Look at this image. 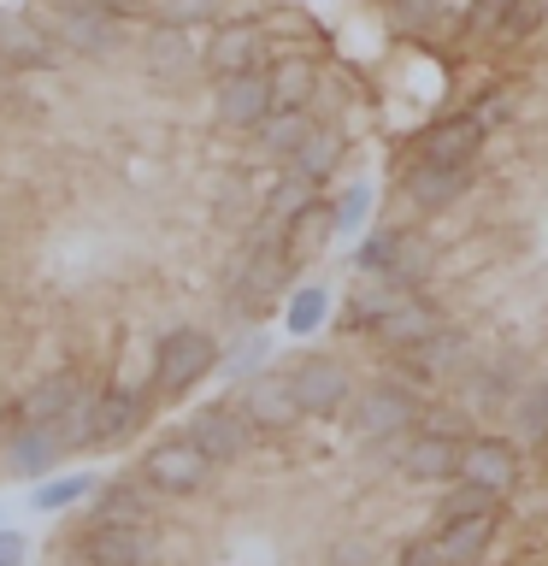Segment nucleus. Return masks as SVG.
Listing matches in <instances>:
<instances>
[{"mask_svg":"<svg viewBox=\"0 0 548 566\" xmlns=\"http://www.w3.org/2000/svg\"><path fill=\"white\" fill-rule=\"evenodd\" d=\"M219 366V343H212V331L201 325H177L159 336L154 348V384L166 389V396H183L194 378H207V371Z\"/></svg>","mask_w":548,"mask_h":566,"instance_id":"nucleus-1","label":"nucleus"},{"mask_svg":"<svg viewBox=\"0 0 548 566\" xmlns=\"http://www.w3.org/2000/svg\"><path fill=\"white\" fill-rule=\"evenodd\" d=\"M141 484L154 495H201L212 484V460L189 437H166L141 454Z\"/></svg>","mask_w":548,"mask_h":566,"instance_id":"nucleus-2","label":"nucleus"},{"mask_svg":"<svg viewBox=\"0 0 548 566\" xmlns=\"http://www.w3.org/2000/svg\"><path fill=\"white\" fill-rule=\"evenodd\" d=\"M42 30L53 35V48L83 53V60H106V53H118V48H124V18H118V12H106V7L53 12Z\"/></svg>","mask_w":548,"mask_h":566,"instance_id":"nucleus-3","label":"nucleus"},{"mask_svg":"<svg viewBox=\"0 0 548 566\" xmlns=\"http://www.w3.org/2000/svg\"><path fill=\"white\" fill-rule=\"evenodd\" d=\"M136 413H141V401L130 396V389H106V396L83 401V413H71L77 431H60V437H65V449H106L113 437L130 431Z\"/></svg>","mask_w":548,"mask_h":566,"instance_id":"nucleus-4","label":"nucleus"},{"mask_svg":"<svg viewBox=\"0 0 548 566\" xmlns=\"http://www.w3.org/2000/svg\"><path fill=\"white\" fill-rule=\"evenodd\" d=\"M183 437L212 460V467H224V460H242V454H247V437H254V424H247L236 407H201V413L189 419Z\"/></svg>","mask_w":548,"mask_h":566,"instance_id":"nucleus-5","label":"nucleus"},{"mask_svg":"<svg viewBox=\"0 0 548 566\" xmlns=\"http://www.w3.org/2000/svg\"><path fill=\"white\" fill-rule=\"evenodd\" d=\"M212 106H219V118L230 124V130H254V124L272 113V83H265V65L219 77V95H212Z\"/></svg>","mask_w":548,"mask_h":566,"instance_id":"nucleus-6","label":"nucleus"},{"mask_svg":"<svg viewBox=\"0 0 548 566\" xmlns=\"http://www.w3.org/2000/svg\"><path fill=\"white\" fill-rule=\"evenodd\" d=\"M283 384H289V396H295L301 413H336V407L348 401V366L325 360V354L301 360V366H295Z\"/></svg>","mask_w":548,"mask_h":566,"instance_id":"nucleus-7","label":"nucleus"},{"mask_svg":"<svg viewBox=\"0 0 548 566\" xmlns=\"http://www.w3.org/2000/svg\"><path fill=\"white\" fill-rule=\"evenodd\" d=\"M407 424H419V396L401 389V384L366 389L360 407H354V431L360 437H396V431H407Z\"/></svg>","mask_w":548,"mask_h":566,"instance_id":"nucleus-8","label":"nucleus"},{"mask_svg":"<svg viewBox=\"0 0 548 566\" xmlns=\"http://www.w3.org/2000/svg\"><path fill=\"white\" fill-rule=\"evenodd\" d=\"M0 454H7L12 478H42L65 460V437H60V424H12Z\"/></svg>","mask_w":548,"mask_h":566,"instance_id":"nucleus-9","label":"nucleus"},{"mask_svg":"<svg viewBox=\"0 0 548 566\" xmlns=\"http://www.w3.org/2000/svg\"><path fill=\"white\" fill-rule=\"evenodd\" d=\"M77 560L83 566H148L154 560V537L141 525H88Z\"/></svg>","mask_w":548,"mask_h":566,"instance_id":"nucleus-10","label":"nucleus"},{"mask_svg":"<svg viewBox=\"0 0 548 566\" xmlns=\"http://www.w3.org/2000/svg\"><path fill=\"white\" fill-rule=\"evenodd\" d=\"M0 65L7 71H48V65H60V48H53V35L35 18L0 12Z\"/></svg>","mask_w":548,"mask_h":566,"instance_id":"nucleus-11","label":"nucleus"},{"mask_svg":"<svg viewBox=\"0 0 548 566\" xmlns=\"http://www.w3.org/2000/svg\"><path fill=\"white\" fill-rule=\"evenodd\" d=\"M83 378L77 371H48L42 384L18 401V424H65L71 413H83Z\"/></svg>","mask_w":548,"mask_h":566,"instance_id":"nucleus-12","label":"nucleus"},{"mask_svg":"<svg viewBox=\"0 0 548 566\" xmlns=\"http://www.w3.org/2000/svg\"><path fill=\"white\" fill-rule=\"evenodd\" d=\"M201 65L212 71V77L265 65V30L260 24H219V30H212V42L201 48Z\"/></svg>","mask_w":548,"mask_h":566,"instance_id":"nucleus-13","label":"nucleus"},{"mask_svg":"<svg viewBox=\"0 0 548 566\" xmlns=\"http://www.w3.org/2000/svg\"><path fill=\"white\" fill-rule=\"evenodd\" d=\"M454 478H466V484L502 495V490H513V478H519V454H513L502 437H477V442L460 449V472Z\"/></svg>","mask_w":548,"mask_h":566,"instance_id":"nucleus-14","label":"nucleus"},{"mask_svg":"<svg viewBox=\"0 0 548 566\" xmlns=\"http://www.w3.org/2000/svg\"><path fill=\"white\" fill-rule=\"evenodd\" d=\"M466 189H472V171L466 166H431V159H419V166L407 171V195H413V207H424V212L454 207Z\"/></svg>","mask_w":548,"mask_h":566,"instance_id":"nucleus-15","label":"nucleus"},{"mask_svg":"<svg viewBox=\"0 0 548 566\" xmlns=\"http://www.w3.org/2000/svg\"><path fill=\"white\" fill-rule=\"evenodd\" d=\"M236 413L254 424V431H283V424L301 419V407H295V396H289V384H283V378H254Z\"/></svg>","mask_w":548,"mask_h":566,"instance_id":"nucleus-16","label":"nucleus"},{"mask_svg":"<svg viewBox=\"0 0 548 566\" xmlns=\"http://www.w3.org/2000/svg\"><path fill=\"white\" fill-rule=\"evenodd\" d=\"M401 467H407V478H419V484H442V478L460 472V437H449V431L413 437L401 454Z\"/></svg>","mask_w":548,"mask_h":566,"instance_id":"nucleus-17","label":"nucleus"},{"mask_svg":"<svg viewBox=\"0 0 548 566\" xmlns=\"http://www.w3.org/2000/svg\"><path fill=\"white\" fill-rule=\"evenodd\" d=\"M495 537V513H466V520H442L436 531V555L442 566H472Z\"/></svg>","mask_w":548,"mask_h":566,"instance_id":"nucleus-18","label":"nucleus"},{"mask_svg":"<svg viewBox=\"0 0 548 566\" xmlns=\"http://www.w3.org/2000/svg\"><path fill=\"white\" fill-rule=\"evenodd\" d=\"M254 136L272 159H295V148L313 136V113L307 106H272V113L254 124Z\"/></svg>","mask_w":548,"mask_h":566,"instance_id":"nucleus-19","label":"nucleus"},{"mask_svg":"<svg viewBox=\"0 0 548 566\" xmlns=\"http://www.w3.org/2000/svg\"><path fill=\"white\" fill-rule=\"evenodd\" d=\"M148 71H159V77H183V71L201 65V48L189 42V30L183 24H154L148 30Z\"/></svg>","mask_w":548,"mask_h":566,"instance_id":"nucleus-20","label":"nucleus"},{"mask_svg":"<svg viewBox=\"0 0 548 566\" xmlns=\"http://www.w3.org/2000/svg\"><path fill=\"white\" fill-rule=\"evenodd\" d=\"M477 142H484V118H449L424 136V159L431 166H472Z\"/></svg>","mask_w":548,"mask_h":566,"instance_id":"nucleus-21","label":"nucleus"},{"mask_svg":"<svg viewBox=\"0 0 548 566\" xmlns=\"http://www.w3.org/2000/svg\"><path fill=\"white\" fill-rule=\"evenodd\" d=\"M371 325H378V336L389 348H413V343H424V336H431L442 318L424 307V301H389V307L371 318Z\"/></svg>","mask_w":548,"mask_h":566,"instance_id":"nucleus-22","label":"nucleus"},{"mask_svg":"<svg viewBox=\"0 0 548 566\" xmlns=\"http://www.w3.org/2000/svg\"><path fill=\"white\" fill-rule=\"evenodd\" d=\"M265 83H272V106H307L313 88H318V65L289 53V60L265 65Z\"/></svg>","mask_w":548,"mask_h":566,"instance_id":"nucleus-23","label":"nucleus"},{"mask_svg":"<svg viewBox=\"0 0 548 566\" xmlns=\"http://www.w3.org/2000/svg\"><path fill=\"white\" fill-rule=\"evenodd\" d=\"M95 525H141L148 520V495L136 484H95Z\"/></svg>","mask_w":548,"mask_h":566,"instance_id":"nucleus-24","label":"nucleus"},{"mask_svg":"<svg viewBox=\"0 0 548 566\" xmlns=\"http://www.w3.org/2000/svg\"><path fill=\"white\" fill-rule=\"evenodd\" d=\"M407 360H413V371H424V378H442V371H449V366H460V360H466V336H460V331H431V336H424V343H413V348H407Z\"/></svg>","mask_w":548,"mask_h":566,"instance_id":"nucleus-25","label":"nucleus"},{"mask_svg":"<svg viewBox=\"0 0 548 566\" xmlns=\"http://www.w3.org/2000/svg\"><path fill=\"white\" fill-rule=\"evenodd\" d=\"M336 159H342V136H336V130H318V124H313V136L295 148L289 166H295L301 177H313V184H318V177H330V171H336Z\"/></svg>","mask_w":548,"mask_h":566,"instance_id":"nucleus-26","label":"nucleus"},{"mask_svg":"<svg viewBox=\"0 0 548 566\" xmlns=\"http://www.w3.org/2000/svg\"><path fill=\"white\" fill-rule=\"evenodd\" d=\"M88 490H95V478L71 472V478H48V484H35V507L42 513H60L71 502H88Z\"/></svg>","mask_w":548,"mask_h":566,"instance_id":"nucleus-27","label":"nucleus"},{"mask_svg":"<svg viewBox=\"0 0 548 566\" xmlns=\"http://www.w3.org/2000/svg\"><path fill=\"white\" fill-rule=\"evenodd\" d=\"M219 7H224V0H148L154 24H183V30L207 24V18L219 12Z\"/></svg>","mask_w":548,"mask_h":566,"instance_id":"nucleus-28","label":"nucleus"},{"mask_svg":"<svg viewBox=\"0 0 548 566\" xmlns=\"http://www.w3.org/2000/svg\"><path fill=\"white\" fill-rule=\"evenodd\" d=\"M424 265H431L424 242H419V237H396V248H389V260H383V272H389V283H413V277H424Z\"/></svg>","mask_w":548,"mask_h":566,"instance_id":"nucleus-29","label":"nucleus"},{"mask_svg":"<svg viewBox=\"0 0 548 566\" xmlns=\"http://www.w3.org/2000/svg\"><path fill=\"white\" fill-rule=\"evenodd\" d=\"M313 201V177H301V171H289V177H277V189L265 195V212L272 219H295L301 207Z\"/></svg>","mask_w":548,"mask_h":566,"instance_id":"nucleus-30","label":"nucleus"},{"mask_svg":"<svg viewBox=\"0 0 548 566\" xmlns=\"http://www.w3.org/2000/svg\"><path fill=\"white\" fill-rule=\"evenodd\" d=\"M466 513H495V495L489 490H477V484H466V478H460V484L442 495V507H436V520H466Z\"/></svg>","mask_w":548,"mask_h":566,"instance_id":"nucleus-31","label":"nucleus"},{"mask_svg":"<svg viewBox=\"0 0 548 566\" xmlns=\"http://www.w3.org/2000/svg\"><path fill=\"white\" fill-rule=\"evenodd\" d=\"M318 318H325V290H301L289 301V331H313Z\"/></svg>","mask_w":548,"mask_h":566,"instance_id":"nucleus-32","label":"nucleus"},{"mask_svg":"<svg viewBox=\"0 0 548 566\" xmlns=\"http://www.w3.org/2000/svg\"><path fill=\"white\" fill-rule=\"evenodd\" d=\"M401 566H442V555H436V537H424V543H413L401 555Z\"/></svg>","mask_w":548,"mask_h":566,"instance_id":"nucleus-33","label":"nucleus"},{"mask_svg":"<svg viewBox=\"0 0 548 566\" xmlns=\"http://www.w3.org/2000/svg\"><path fill=\"white\" fill-rule=\"evenodd\" d=\"M0 566H24V537L18 531H0Z\"/></svg>","mask_w":548,"mask_h":566,"instance_id":"nucleus-34","label":"nucleus"},{"mask_svg":"<svg viewBox=\"0 0 548 566\" xmlns=\"http://www.w3.org/2000/svg\"><path fill=\"white\" fill-rule=\"evenodd\" d=\"M525 424H530V431H548V396L525 401Z\"/></svg>","mask_w":548,"mask_h":566,"instance_id":"nucleus-35","label":"nucleus"},{"mask_svg":"<svg viewBox=\"0 0 548 566\" xmlns=\"http://www.w3.org/2000/svg\"><path fill=\"white\" fill-rule=\"evenodd\" d=\"M106 12H118V18H136V12H148V0H106Z\"/></svg>","mask_w":548,"mask_h":566,"instance_id":"nucleus-36","label":"nucleus"},{"mask_svg":"<svg viewBox=\"0 0 548 566\" xmlns=\"http://www.w3.org/2000/svg\"><path fill=\"white\" fill-rule=\"evenodd\" d=\"M360 212H366V195H348V201H342V219L354 224V219H360Z\"/></svg>","mask_w":548,"mask_h":566,"instance_id":"nucleus-37","label":"nucleus"},{"mask_svg":"<svg viewBox=\"0 0 548 566\" xmlns=\"http://www.w3.org/2000/svg\"><path fill=\"white\" fill-rule=\"evenodd\" d=\"M18 424V407H0V442H7V431Z\"/></svg>","mask_w":548,"mask_h":566,"instance_id":"nucleus-38","label":"nucleus"},{"mask_svg":"<svg viewBox=\"0 0 548 566\" xmlns=\"http://www.w3.org/2000/svg\"><path fill=\"white\" fill-rule=\"evenodd\" d=\"M7 95H12V71L0 65V101H7Z\"/></svg>","mask_w":548,"mask_h":566,"instance_id":"nucleus-39","label":"nucleus"},{"mask_svg":"<svg viewBox=\"0 0 548 566\" xmlns=\"http://www.w3.org/2000/svg\"><path fill=\"white\" fill-rule=\"evenodd\" d=\"M530 12H537V18H548V0H530Z\"/></svg>","mask_w":548,"mask_h":566,"instance_id":"nucleus-40","label":"nucleus"},{"mask_svg":"<svg viewBox=\"0 0 548 566\" xmlns=\"http://www.w3.org/2000/svg\"><path fill=\"white\" fill-rule=\"evenodd\" d=\"M542 454H548V431H542Z\"/></svg>","mask_w":548,"mask_h":566,"instance_id":"nucleus-41","label":"nucleus"}]
</instances>
